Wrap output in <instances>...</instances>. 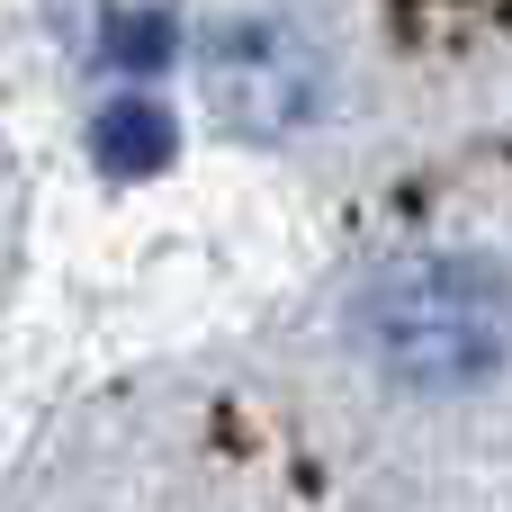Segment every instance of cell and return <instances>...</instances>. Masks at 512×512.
<instances>
[{"label": "cell", "instance_id": "1", "mask_svg": "<svg viewBox=\"0 0 512 512\" xmlns=\"http://www.w3.org/2000/svg\"><path fill=\"white\" fill-rule=\"evenodd\" d=\"M360 342L396 387H423V396L486 387L512 360V288L486 261H414L369 288Z\"/></svg>", "mask_w": 512, "mask_h": 512}, {"label": "cell", "instance_id": "2", "mask_svg": "<svg viewBox=\"0 0 512 512\" xmlns=\"http://www.w3.org/2000/svg\"><path fill=\"white\" fill-rule=\"evenodd\" d=\"M207 72H216L225 117H243V126H297L315 108V63L297 54L288 27H261V18L252 27H225L207 45Z\"/></svg>", "mask_w": 512, "mask_h": 512}, {"label": "cell", "instance_id": "3", "mask_svg": "<svg viewBox=\"0 0 512 512\" xmlns=\"http://www.w3.org/2000/svg\"><path fill=\"white\" fill-rule=\"evenodd\" d=\"M90 153H99L108 171H162V162L180 153V126H171V108H162V99L126 90V99H108V108H99Z\"/></svg>", "mask_w": 512, "mask_h": 512}, {"label": "cell", "instance_id": "4", "mask_svg": "<svg viewBox=\"0 0 512 512\" xmlns=\"http://www.w3.org/2000/svg\"><path fill=\"white\" fill-rule=\"evenodd\" d=\"M171 54H180V27H171L162 9H135V18L108 27V63H117V72H162Z\"/></svg>", "mask_w": 512, "mask_h": 512}]
</instances>
